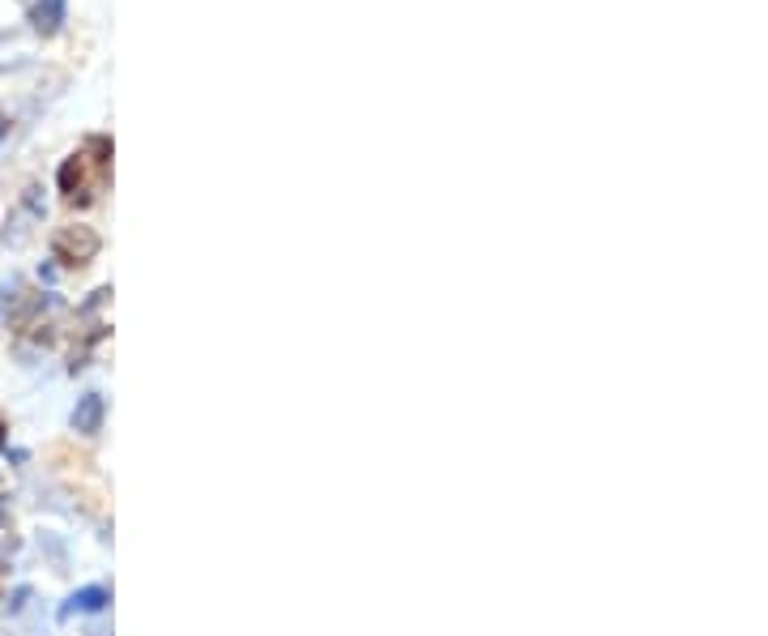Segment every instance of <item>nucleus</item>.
<instances>
[{
	"mask_svg": "<svg viewBox=\"0 0 768 636\" xmlns=\"http://www.w3.org/2000/svg\"><path fill=\"white\" fill-rule=\"evenodd\" d=\"M94 252H99V240H94V231H86V227H69V231L56 235V257L64 265H86Z\"/></svg>",
	"mask_w": 768,
	"mask_h": 636,
	"instance_id": "obj_1",
	"label": "nucleus"
},
{
	"mask_svg": "<svg viewBox=\"0 0 768 636\" xmlns=\"http://www.w3.org/2000/svg\"><path fill=\"white\" fill-rule=\"evenodd\" d=\"M60 193L69 197V201H73V197H86V158H82V154H73L69 163L60 167Z\"/></svg>",
	"mask_w": 768,
	"mask_h": 636,
	"instance_id": "obj_2",
	"label": "nucleus"
},
{
	"mask_svg": "<svg viewBox=\"0 0 768 636\" xmlns=\"http://www.w3.org/2000/svg\"><path fill=\"white\" fill-rule=\"evenodd\" d=\"M64 13H69L64 0H39L35 13H30V22H35V30H43V35H56L64 26Z\"/></svg>",
	"mask_w": 768,
	"mask_h": 636,
	"instance_id": "obj_3",
	"label": "nucleus"
},
{
	"mask_svg": "<svg viewBox=\"0 0 768 636\" xmlns=\"http://www.w3.org/2000/svg\"><path fill=\"white\" fill-rule=\"evenodd\" d=\"M99 423H103V397L90 393V397H82V406L73 410V427L90 436V432H99Z\"/></svg>",
	"mask_w": 768,
	"mask_h": 636,
	"instance_id": "obj_4",
	"label": "nucleus"
},
{
	"mask_svg": "<svg viewBox=\"0 0 768 636\" xmlns=\"http://www.w3.org/2000/svg\"><path fill=\"white\" fill-rule=\"evenodd\" d=\"M103 602H107V590H103V585H90V590L73 594L69 602H64V611H60V615H73V611H103Z\"/></svg>",
	"mask_w": 768,
	"mask_h": 636,
	"instance_id": "obj_5",
	"label": "nucleus"
},
{
	"mask_svg": "<svg viewBox=\"0 0 768 636\" xmlns=\"http://www.w3.org/2000/svg\"><path fill=\"white\" fill-rule=\"evenodd\" d=\"M5 133H9V120H5V111H0V141H5Z\"/></svg>",
	"mask_w": 768,
	"mask_h": 636,
	"instance_id": "obj_6",
	"label": "nucleus"
},
{
	"mask_svg": "<svg viewBox=\"0 0 768 636\" xmlns=\"http://www.w3.org/2000/svg\"><path fill=\"white\" fill-rule=\"evenodd\" d=\"M0 440H5V419H0Z\"/></svg>",
	"mask_w": 768,
	"mask_h": 636,
	"instance_id": "obj_7",
	"label": "nucleus"
}]
</instances>
